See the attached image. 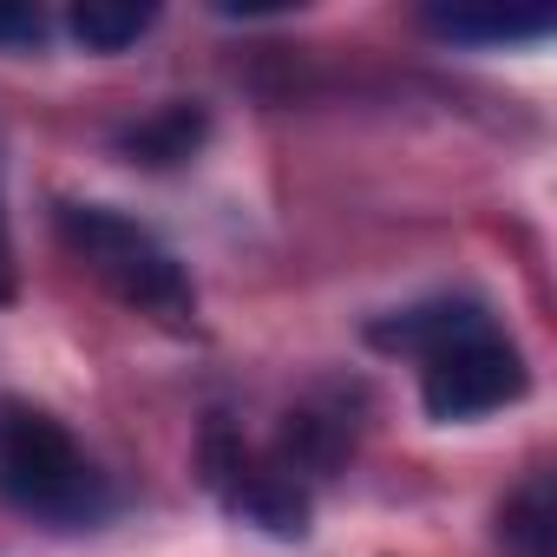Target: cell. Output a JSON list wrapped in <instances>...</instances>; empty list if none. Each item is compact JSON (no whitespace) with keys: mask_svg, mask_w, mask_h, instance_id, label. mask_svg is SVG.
I'll return each mask as SVG.
<instances>
[{"mask_svg":"<svg viewBox=\"0 0 557 557\" xmlns=\"http://www.w3.org/2000/svg\"><path fill=\"white\" fill-rule=\"evenodd\" d=\"M0 498L40 524H99L112 511V485L79 453V440L34 407H0Z\"/></svg>","mask_w":557,"mask_h":557,"instance_id":"1","label":"cell"},{"mask_svg":"<svg viewBox=\"0 0 557 557\" xmlns=\"http://www.w3.org/2000/svg\"><path fill=\"white\" fill-rule=\"evenodd\" d=\"M60 236H66V249L99 275L119 302H132V309H145L158 322H184L197 309L190 275L177 269V256L138 216L106 210V203H66L60 210Z\"/></svg>","mask_w":557,"mask_h":557,"instance_id":"2","label":"cell"},{"mask_svg":"<svg viewBox=\"0 0 557 557\" xmlns=\"http://www.w3.org/2000/svg\"><path fill=\"white\" fill-rule=\"evenodd\" d=\"M531 374H524V355L492 329V335H472L433 361H420V400L433 420H479V413H498L511 400H524Z\"/></svg>","mask_w":557,"mask_h":557,"instance_id":"3","label":"cell"},{"mask_svg":"<svg viewBox=\"0 0 557 557\" xmlns=\"http://www.w3.org/2000/svg\"><path fill=\"white\" fill-rule=\"evenodd\" d=\"M210 485L223 492V505L275 537H302L309 531V492L289 466H262L249 453H236L230 440H210Z\"/></svg>","mask_w":557,"mask_h":557,"instance_id":"4","label":"cell"},{"mask_svg":"<svg viewBox=\"0 0 557 557\" xmlns=\"http://www.w3.org/2000/svg\"><path fill=\"white\" fill-rule=\"evenodd\" d=\"M472 335H492V315L479 302H420V309H400V315H387V322L368 329L374 348L420 355V361H433V355H446V348H459Z\"/></svg>","mask_w":557,"mask_h":557,"instance_id":"5","label":"cell"},{"mask_svg":"<svg viewBox=\"0 0 557 557\" xmlns=\"http://www.w3.org/2000/svg\"><path fill=\"white\" fill-rule=\"evenodd\" d=\"M203 132H210V119H203L197 106H158L151 119H138V125H125V132H119V151H125L132 164H151V171H164V164H184V158H197Z\"/></svg>","mask_w":557,"mask_h":557,"instance_id":"6","label":"cell"},{"mask_svg":"<svg viewBox=\"0 0 557 557\" xmlns=\"http://www.w3.org/2000/svg\"><path fill=\"white\" fill-rule=\"evenodd\" d=\"M426 27L446 34V40L511 47V40H544V34H550V14H544V8H531V14H511V8H433Z\"/></svg>","mask_w":557,"mask_h":557,"instance_id":"7","label":"cell"},{"mask_svg":"<svg viewBox=\"0 0 557 557\" xmlns=\"http://www.w3.org/2000/svg\"><path fill=\"white\" fill-rule=\"evenodd\" d=\"M158 21V8H145V0H79V8L66 14L73 40L86 53H125L132 40H145Z\"/></svg>","mask_w":557,"mask_h":557,"instance_id":"8","label":"cell"},{"mask_svg":"<svg viewBox=\"0 0 557 557\" xmlns=\"http://www.w3.org/2000/svg\"><path fill=\"white\" fill-rule=\"evenodd\" d=\"M40 40H47L40 8H0V47H40Z\"/></svg>","mask_w":557,"mask_h":557,"instance_id":"9","label":"cell"},{"mask_svg":"<svg viewBox=\"0 0 557 557\" xmlns=\"http://www.w3.org/2000/svg\"><path fill=\"white\" fill-rule=\"evenodd\" d=\"M14 296V256H8V236H0V302Z\"/></svg>","mask_w":557,"mask_h":557,"instance_id":"10","label":"cell"}]
</instances>
